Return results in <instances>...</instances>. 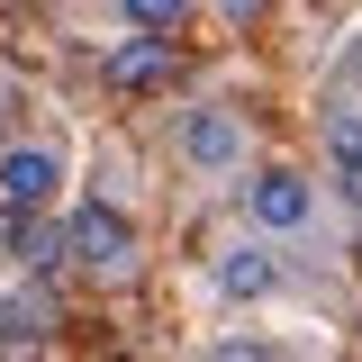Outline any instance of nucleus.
<instances>
[{"mask_svg":"<svg viewBox=\"0 0 362 362\" xmlns=\"http://www.w3.org/2000/svg\"><path fill=\"white\" fill-rule=\"evenodd\" d=\"M100 73H109V90H163L173 82V37H127Z\"/></svg>","mask_w":362,"mask_h":362,"instance_id":"obj_7","label":"nucleus"},{"mask_svg":"<svg viewBox=\"0 0 362 362\" xmlns=\"http://www.w3.org/2000/svg\"><path fill=\"white\" fill-rule=\"evenodd\" d=\"M54 190H64V154L54 145H9L0 154V209L9 218H45Z\"/></svg>","mask_w":362,"mask_h":362,"instance_id":"obj_4","label":"nucleus"},{"mask_svg":"<svg viewBox=\"0 0 362 362\" xmlns=\"http://www.w3.org/2000/svg\"><path fill=\"white\" fill-rule=\"evenodd\" d=\"M317 136H326V173H335V190L362 209V109H354V100H326Z\"/></svg>","mask_w":362,"mask_h":362,"instance_id":"obj_6","label":"nucleus"},{"mask_svg":"<svg viewBox=\"0 0 362 362\" xmlns=\"http://www.w3.org/2000/svg\"><path fill=\"white\" fill-rule=\"evenodd\" d=\"M190 362H299V344H281V335H254V326H235V335H209Z\"/></svg>","mask_w":362,"mask_h":362,"instance_id":"obj_8","label":"nucleus"},{"mask_svg":"<svg viewBox=\"0 0 362 362\" xmlns=\"http://www.w3.org/2000/svg\"><path fill=\"white\" fill-rule=\"evenodd\" d=\"M354 73H362V45H354Z\"/></svg>","mask_w":362,"mask_h":362,"instance_id":"obj_10","label":"nucleus"},{"mask_svg":"<svg viewBox=\"0 0 362 362\" xmlns=\"http://www.w3.org/2000/svg\"><path fill=\"white\" fill-rule=\"evenodd\" d=\"M245 218H254V235H272V245L308 235L317 226V181L290 173V163H263V173L245 181Z\"/></svg>","mask_w":362,"mask_h":362,"instance_id":"obj_2","label":"nucleus"},{"mask_svg":"<svg viewBox=\"0 0 362 362\" xmlns=\"http://www.w3.org/2000/svg\"><path fill=\"white\" fill-rule=\"evenodd\" d=\"M73 263L100 272V281H127V272H136V226H127V209H82V218H73Z\"/></svg>","mask_w":362,"mask_h":362,"instance_id":"obj_5","label":"nucleus"},{"mask_svg":"<svg viewBox=\"0 0 362 362\" xmlns=\"http://www.w3.org/2000/svg\"><path fill=\"white\" fill-rule=\"evenodd\" d=\"M209 290H218L226 308H263L290 290V263L272 254V235H245V245H226L218 263H209Z\"/></svg>","mask_w":362,"mask_h":362,"instance_id":"obj_3","label":"nucleus"},{"mask_svg":"<svg viewBox=\"0 0 362 362\" xmlns=\"http://www.w3.org/2000/svg\"><path fill=\"white\" fill-rule=\"evenodd\" d=\"M173 154L190 163L199 181H226V173H245V118L226 109V100H199V109H181V127H173Z\"/></svg>","mask_w":362,"mask_h":362,"instance_id":"obj_1","label":"nucleus"},{"mask_svg":"<svg viewBox=\"0 0 362 362\" xmlns=\"http://www.w3.org/2000/svg\"><path fill=\"white\" fill-rule=\"evenodd\" d=\"M118 9L136 37H181V18H190V0H118Z\"/></svg>","mask_w":362,"mask_h":362,"instance_id":"obj_9","label":"nucleus"}]
</instances>
